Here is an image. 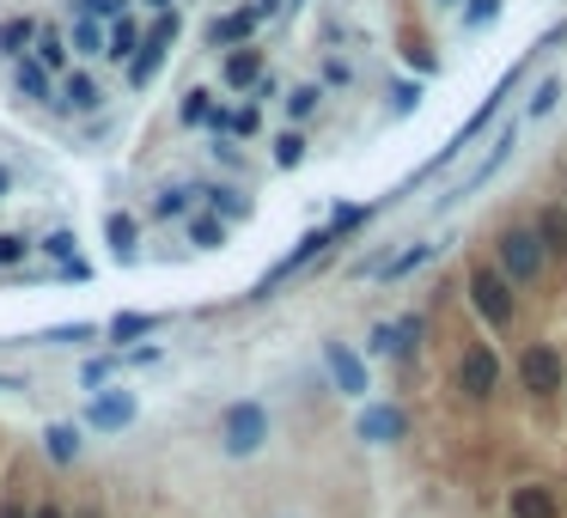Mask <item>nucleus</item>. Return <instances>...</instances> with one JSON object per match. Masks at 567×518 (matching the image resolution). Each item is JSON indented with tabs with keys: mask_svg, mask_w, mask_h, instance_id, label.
Wrapping results in <instances>:
<instances>
[{
	"mask_svg": "<svg viewBox=\"0 0 567 518\" xmlns=\"http://www.w3.org/2000/svg\"><path fill=\"white\" fill-rule=\"evenodd\" d=\"M117 366H122V360H86V366H79V385H86V390H105L110 385V378H117Z\"/></svg>",
	"mask_w": 567,
	"mask_h": 518,
	"instance_id": "nucleus-33",
	"label": "nucleus"
},
{
	"mask_svg": "<svg viewBox=\"0 0 567 518\" xmlns=\"http://www.w3.org/2000/svg\"><path fill=\"white\" fill-rule=\"evenodd\" d=\"M0 518H31V513H25V500H0Z\"/></svg>",
	"mask_w": 567,
	"mask_h": 518,
	"instance_id": "nucleus-46",
	"label": "nucleus"
},
{
	"mask_svg": "<svg viewBox=\"0 0 567 518\" xmlns=\"http://www.w3.org/2000/svg\"><path fill=\"white\" fill-rule=\"evenodd\" d=\"M561 208H567V201H561Z\"/></svg>",
	"mask_w": 567,
	"mask_h": 518,
	"instance_id": "nucleus-54",
	"label": "nucleus"
},
{
	"mask_svg": "<svg viewBox=\"0 0 567 518\" xmlns=\"http://www.w3.org/2000/svg\"><path fill=\"white\" fill-rule=\"evenodd\" d=\"M31 518H67V513H62V506H55V500H43V506H37V513H31Z\"/></svg>",
	"mask_w": 567,
	"mask_h": 518,
	"instance_id": "nucleus-47",
	"label": "nucleus"
},
{
	"mask_svg": "<svg viewBox=\"0 0 567 518\" xmlns=\"http://www.w3.org/2000/svg\"><path fill=\"white\" fill-rule=\"evenodd\" d=\"M519 378H525L531 397H555V390L567 385V360L555 342H531L525 354H519Z\"/></svg>",
	"mask_w": 567,
	"mask_h": 518,
	"instance_id": "nucleus-5",
	"label": "nucleus"
},
{
	"mask_svg": "<svg viewBox=\"0 0 567 518\" xmlns=\"http://www.w3.org/2000/svg\"><path fill=\"white\" fill-rule=\"evenodd\" d=\"M122 7H129V0H79V19H98V25H110V19H122Z\"/></svg>",
	"mask_w": 567,
	"mask_h": 518,
	"instance_id": "nucleus-36",
	"label": "nucleus"
},
{
	"mask_svg": "<svg viewBox=\"0 0 567 518\" xmlns=\"http://www.w3.org/2000/svg\"><path fill=\"white\" fill-rule=\"evenodd\" d=\"M458 390L470 403H489L494 390H501V354H494L489 342H470L464 348V360H458Z\"/></svg>",
	"mask_w": 567,
	"mask_h": 518,
	"instance_id": "nucleus-6",
	"label": "nucleus"
},
{
	"mask_svg": "<svg viewBox=\"0 0 567 518\" xmlns=\"http://www.w3.org/2000/svg\"><path fill=\"white\" fill-rule=\"evenodd\" d=\"M226 86H232V92H244V86H257L263 80V49H251V43H244V49H226Z\"/></svg>",
	"mask_w": 567,
	"mask_h": 518,
	"instance_id": "nucleus-17",
	"label": "nucleus"
},
{
	"mask_svg": "<svg viewBox=\"0 0 567 518\" xmlns=\"http://www.w3.org/2000/svg\"><path fill=\"white\" fill-rule=\"evenodd\" d=\"M299 159H305V134H299V129H287V134L275 141V165H281V172H293Z\"/></svg>",
	"mask_w": 567,
	"mask_h": 518,
	"instance_id": "nucleus-35",
	"label": "nucleus"
},
{
	"mask_svg": "<svg viewBox=\"0 0 567 518\" xmlns=\"http://www.w3.org/2000/svg\"><path fill=\"white\" fill-rule=\"evenodd\" d=\"M257 25H263V13H257V7H238V13H220L208 25V43L214 49H238V43L257 37Z\"/></svg>",
	"mask_w": 567,
	"mask_h": 518,
	"instance_id": "nucleus-12",
	"label": "nucleus"
},
{
	"mask_svg": "<svg viewBox=\"0 0 567 518\" xmlns=\"http://www.w3.org/2000/svg\"><path fill=\"white\" fill-rule=\"evenodd\" d=\"M531 232H537V244H543L549 263H567V208L561 201H543L537 220H531Z\"/></svg>",
	"mask_w": 567,
	"mask_h": 518,
	"instance_id": "nucleus-11",
	"label": "nucleus"
},
{
	"mask_svg": "<svg viewBox=\"0 0 567 518\" xmlns=\"http://www.w3.org/2000/svg\"><path fill=\"white\" fill-rule=\"evenodd\" d=\"M146 7H153V13H172V0H146Z\"/></svg>",
	"mask_w": 567,
	"mask_h": 518,
	"instance_id": "nucleus-49",
	"label": "nucleus"
},
{
	"mask_svg": "<svg viewBox=\"0 0 567 518\" xmlns=\"http://www.w3.org/2000/svg\"><path fill=\"white\" fill-rule=\"evenodd\" d=\"M7 189H13V177H7V172H0V196H7Z\"/></svg>",
	"mask_w": 567,
	"mask_h": 518,
	"instance_id": "nucleus-50",
	"label": "nucleus"
},
{
	"mask_svg": "<svg viewBox=\"0 0 567 518\" xmlns=\"http://www.w3.org/2000/svg\"><path fill=\"white\" fill-rule=\"evenodd\" d=\"M201 201V184H172V189H159L153 208H146V220H184V213H196Z\"/></svg>",
	"mask_w": 567,
	"mask_h": 518,
	"instance_id": "nucleus-16",
	"label": "nucleus"
},
{
	"mask_svg": "<svg viewBox=\"0 0 567 518\" xmlns=\"http://www.w3.org/2000/svg\"><path fill=\"white\" fill-rule=\"evenodd\" d=\"M134 415H141L134 390H92V403H86V427L92 433H122V427H134Z\"/></svg>",
	"mask_w": 567,
	"mask_h": 518,
	"instance_id": "nucleus-9",
	"label": "nucleus"
},
{
	"mask_svg": "<svg viewBox=\"0 0 567 518\" xmlns=\"http://www.w3.org/2000/svg\"><path fill=\"white\" fill-rule=\"evenodd\" d=\"M31 55H37V67H50V74H67V37H62L55 25H37Z\"/></svg>",
	"mask_w": 567,
	"mask_h": 518,
	"instance_id": "nucleus-18",
	"label": "nucleus"
},
{
	"mask_svg": "<svg viewBox=\"0 0 567 518\" xmlns=\"http://www.w3.org/2000/svg\"><path fill=\"white\" fill-rule=\"evenodd\" d=\"M177 117H184L189 129H196V122L208 129V122H214V98L201 92V86H189V92H184V104H177Z\"/></svg>",
	"mask_w": 567,
	"mask_h": 518,
	"instance_id": "nucleus-30",
	"label": "nucleus"
},
{
	"mask_svg": "<svg viewBox=\"0 0 567 518\" xmlns=\"http://www.w3.org/2000/svg\"><path fill=\"white\" fill-rule=\"evenodd\" d=\"M519 80H525V67H506V74H501V86H494V92L489 98H482V104H476L470 110V122H464V129L458 134H451V146H439V159L434 165H427V172H439V165H451V159H464V153H470V141H476V134H482V129H489V122L494 117H501V104H506V92H513V86Z\"/></svg>",
	"mask_w": 567,
	"mask_h": 518,
	"instance_id": "nucleus-4",
	"label": "nucleus"
},
{
	"mask_svg": "<svg viewBox=\"0 0 567 518\" xmlns=\"http://www.w3.org/2000/svg\"><path fill=\"white\" fill-rule=\"evenodd\" d=\"M67 49H74V55H105V25H98V19H74Z\"/></svg>",
	"mask_w": 567,
	"mask_h": 518,
	"instance_id": "nucleus-24",
	"label": "nucleus"
},
{
	"mask_svg": "<svg viewBox=\"0 0 567 518\" xmlns=\"http://www.w3.org/2000/svg\"><path fill=\"white\" fill-rule=\"evenodd\" d=\"M367 445H391V439H403L410 433V421H403V409H391V403H379V409H367L360 415V427H355Z\"/></svg>",
	"mask_w": 567,
	"mask_h": 518,
	"instance_id": "nucleus-13",
	"label": "nucleus"
},
{
	"mask_svg": "<svg viewBox=\"0 0 567 518\" xmlns=\"http://www.w3.org/2000/svg\"><path fill=\"white\" fill-rule=\"evenodd\" d=\"M263 439H269V409L263 403H232V409L220 415V452L226 458H257L263 452Z\"/></svg>",
	"mask_w": 567,
	"mask_h": 518,
	"instance_id": "nucleus-3",
	"label": "nucleus"
},
{
	"mask_svg": "<svg viewBox=\"0 0 567 518\" xmlns=\"http://www.w3.org/2000/svg\"><path fill=\"white\" fill-rule=\"evenodd\" d=\"M153 360H159L153 342H146V348H129V366H153Z\"/></svg>",
	"mask_w": 567,
	"mask_h": 518,
	"instance_id": "nucleus-45",
	"label": "nucleus"
},
{
	"mask_svg": "<svg viewBox=\"0 0 567 518\" xmlns=\"http://www.w3.org/2000/svg\"><path fill=\"white\" fill-rule=\"evenodd\" d=\"M110 244H117V263H134V239H141V227H134V213H110Z\"/></svg>",
	"mask_w": 567,
	"mask_h": 518,
	"instance_id": "nucleus-26",
	"label": "nucleus"
},
{
	"mask_svg": "<svg viewBox=\"0 0 567 518\" xmlns=\"http://www.w3.org/2000/svg\"><path fill=\"white\" fill-rule=\"evenodd\" d=\"M415 104H422V86H396V117H410Z\"/></svg>",
	"mask_w": 567,
	"mask_h": 518,
	"instance_id": "nucleus-42",
	"label": "nucleus"
},
{
	"mask_svg": "<svg viewBox=\"0 0 567 518\" xmlns=\"http://www.w3.org/2000/svg\"><path fill=\"white\" fill-rule=\"evenodd\" d=\"M324 366H330V378H336V390L342 397H367V360L355 354V348H342V342H324Z\"/></svg>",
	"mask_w": 567,
	"mask_h": 518,
	"instance_id": "nucleus-10",
	"label": "nucleus"
},
{
	"mask_svg": "<svg viewBox=\"0 0 567 518\" xmlns=\"http://www.w3.org/2000/svg\"><path fill=\"white\" fill-rule=\"evenodd\" d=\"M293 7H299V0H293Z\"/></svg>",
	"mask_w": 567,
	"mask_h": 518,
	"instance_id": "nucleus-53",
	"label": "nucleus"
},
{
	"mask_svg": "<svg viewBox=\"0 0 567 518\" xmlns=\"http://www.w3.org/2000/svg\"><path fill=\"white\" fill-rule=\"evenodd\" d=\"M513 141H519V134H513V129H506V134H501V141H494V153H489V159H482V165H470V172H464V177H458V184H451V189H446V196H439V201H434V213H446V208H458V201H470V196H476V189H482V184H489V177H494V172H501V165H506V159H513Z\"/></svg>",
	"mask_w": 567,
	"mask_h": 518,
	"instance_id": "nucleus-8",
	"label": "nucleus"
},
{
	"mask_svg": "<svg viewBox=\"0 0 567 518\" xmlns=\"http://www.w3.org/2000/svg\"><path fill=\"white\" fill-rule=\"evenodd\" d=\"M153 37L172 43V37H177V13H159V19H153Z\"/></svg>",
	"mask_w": 567,
	"mask_h": 518,
	"instance_id": "nucleus-44",
	"label": "nucleus"
},
{
	"mask_svg": "<svg viewBox=\"0 0 567 518\" xmlns=\"http://www.w3.org/2000/svg\"><path fill=\"white\" fill-rule=\"evenodd\" d=\"M464 293H470V311L489 323L494 335L513 330V318H519V293L506 287V275H501L494 263H476V268H470V280H464Z\"/></svg>",
	"mask_w": 567,
	"mask_h": 518,
	"instance_id": "nucleus-1",
	"label": "nucleus"
},
{
	"mask_svg": "<svg viewBox=\"0 0 567 518\" xmlns=\"http://www.w3.org/2000/svg\"><path fill=\"white\" fill-rule=\"evenodd\" d=\"M189 244H196V251H220V244H226V220H220V213H189Z\"/></svg>",
	"mask_w": 567,
	"mask_h": 518,
	"instance_id": "nucleus-22",
	"label": "nucleus"
},
{
	"mask_svg": "<svg viewBox=\"0 0 567 518\" xmlns=\"http://www.w3.org/2000/svg\"><path fill=\"white\" fill-rule=\"evenodd\" d=\"M79 335H98L92 323H55V330H43V342H79Z\"/></svg>",
	"mask_w": 567,
	"mask_h": 518,
	"instance_id": "nucleus-41",
	"label": "nucleus"
},
{
	"mask_svg": "<svg viewBox=\"0 0 567 518\" xmlns=\"http://www.w3.org/2000/svg\"><path fill=\"white\" fill-rule=\"evenodd\" d=\"M134 49H141V37H134V19H129V13L110 19V25H105V55H110V62H129Z\"/></svg>",
	"mask_w": 567,
	"mask_h": 518,
	"instance_id": "nucleus-21",
	"label": "nucleus"
},
{
	"mask_svg": "<svg viewBox=\"0 0 567 518\" xmlns=\"http://www.w3.org/2000/svg\"><path fill=\"white\" fill-rule=\"evenodd\" d=\"M281 104H287V122H305L317 104H324V92H317V86H293V92L281 98Z\"/></svg>",
	"mask_w": 567,
	"mask_h": 518,
	"instance_id": "nucleus-31",
	"label": "nucleus"
},
{
	"mask_svg": "<svg viewBox=\"0 0 567 518\" xmlns=\"http://www.w3.org/2000/svg\"><path fill=\"white\" fill-rule=\"evenodd\" d=\"M367 354H391V323H379V330H372V342H367Z\"/></svg>",
	"mask_w": 567,
	"mask_h": 518,
	"instance_id": "nucleus-43",
	"label": "nucleus"
},
{
	"mask_svg": "<svg viewBox=\"0 0 567 518\" xmlns=\"http://www.w3.org/2000/svg\"><path fill=\"white\" fill-rule=\"evenodd\" d=\"M201 201H208L220 220H244V213H251V201L238 196V189H201Z\"/></svg>",
	"mask_w": 567,
	"mask_h": 518,
	"instance_id": "nucleus-27",
	"label": "nucleus"
},
{
	"mask_svg": "<svg viewBox=\"0 0 567 518\" xmlns=\"http://www.w3.org/2000/svg\"><path fill=\"white\" fill-rule=\"evenodd\" d=\"M43 251H50L55 256V263H79V256H74V232H50V239H43Z\"/></svg>",
	"mask_w": 567,
	"mask_h": 518,
	"instance_id": "nucleus-38",
	"label": "nucleus"
},
{
	"mask_svg": "<svg viewBox=\"0 0 567 518\" xmlns=\"http://www.w3.org/2000/svg\"><path fill=\"white\" fill-rule=\"evenodd\" d=\"M324 86H342L348 92V86H355V67H348L342 55H330V62H324Z\"/></svg>",
	"mask_w": 567,
	"mask_h": 518,
	"instance_id": "nucleus-40",
	"label": "nucleus"
},
{
	"mask_svg": "<svg viewBox=\"0 0 567 518\" xmlns=\"http://www.w3.org/2000/svg\"><path fill=\"white\" fill-rule=\"evenodd\" d=\"M19 92H25V98H55V74H50V67H37V62H25V67H19Z\"/></svg>",
	"mask_w": 567,
	"mask_h": 518,
	"instance_id": "nucleus-29",
	"label": "nucleus"
},
{
	"mask_svg": "<svg viewBox=\"0 0 567 518\" xmlns=\"http://www.w3.org/2000/svg\"><path fill=\"white\" fill-rule=\"evenodd\" d=\"M494 13H501V0H476L470 13H464V31H482V25H494Z\"/></svg>",
	"mask_w": 567,
	"mask_h": 518,
	"instance_id": "nucleus-39",
	"label": "nucleus"
},
{
	"mask_svg": "<svg viewBox=\"0 0 567 518\" xmlns=\"http://www.w3.org/2000/svg\"><path fill=\"white\" fill-rule=\"evenodd\" d=\"M31 37H37V25H31V19H7V25H0V55H19Z\"/></svg>",
	"mask_w": 567,
	"mask_h": 518,
	"instance_id": "nucleus-32",
	"label": "nucleus"
},
{
	"mask_svg": "<svg viewBox=\"0 0 567 518\" xmlns=\"http://www.w3.org/2000/svg\"><path fill=\"white\" fill-rule=\"evenodd\" d=\"M439 7H451V0H439Z\"/></svg>",
	"mask_w": 567,
	"mask_h": 518,
	"instance_id": "nucleus-52",
	"label": "nucleus"
},
{
	"mask_svg": "<svg viewBox=\"0 0 567 518\" xmlns=\"http://www.w3.org/2000/svg\"><path fill=\"white\" fill-rule=\"evenodd\" d=\"M324 251H330V227H317V232H305V239L293 244V251L281 256V263L269 268V275L257 280V287H251V299H269V293H275L281 280H293V275H299V268H312V263H317V256H324Z\"/></svg>",
	"mask_w": 567,
	"mask_h": 518,
	"instance_id": "nucleus-7",
	"label": "nucleus"
},
{
	"mask_svg": "<svg viewBox=\"0 0 567 518\" xmlns=\"http://www.w3.org/2000/svg\"><path fill=\"white\" fill-rule=\"evenodd\" d=\"M31 256V244L19 239V232H0V268H19Z\"/></svg>",
	"mask_w": 567,
	"mask_h": 518,
	"instance_id": "nucleus-37",
	"label": "nucleus"
},
{
	"mask_svg": "<svg viewBox=\"0 0 567 518\" xmlns=\"http://www.w3.org/2000/svg\"><path fill=\"white\" fill-rule=\"evenodd\" d=\"M62 104L67 110H98V104H105V92H98L92 74H62Z\"/></svg>",
	"mask_w": 567,
	"mask_h": 518,
	"instance_id": "nucleus-20",
	"label": "nucleus"
},
{
	"mask_svg": "<svg viewBox=\"0 0 567 518\" xmlns=\"http://www.w3.org/2000/svg\"><path fill=\"white\" fill-rule=\"evenodd\" d=\"M494 268L506 275V287H537L543 280V268H549V256H543V244H537V232L531 227H506L501 239H494Z\"/></svg>",
	"mask_w": 567,
	"mask_h": 518,
	"instance_id": "nucleus-2",
	"label": "nucleus"
},
{
	"mask_svg": "<svg viewBox=\"0 0 567 518\" xmlns=\"http://www.w3.org/2000/svg\"><path fill=\"white\" fill-rule=\"evenodd\" d=\"M422 335H427V318H422V311H403V318L391 323V360H396V354H410Z\"/></svg>",
	"mask_w": 567,
	"mask_h": 518,
	"instance_id": "nucleus-23",
	"label": "nucleus"
},
{
	"mask_svg": "<svg viewBox=\"0 0 567 518\" xmlns=\"http://www.w3.org/2000/svg\"><path fill=\"white\" fill-rule=\"evenodd\" d=\"M561 104V80H543L537 92H531V104H525V117L537 122V117H549V110Z\"/></svg>",
	"mask_w": 567,
	"mask_h": 518,
	"instance_id": "nucleus-34",
	"label": "nucleus"
},
{
	"mask_svg": "<svg viewBox=\"0 0 567 518\" xmlns=\"http://www.w3.org/2000/svg\"><path fill=\"white\" fill-rule=\"evenodd\" d=\"M257 13H263V19H269V13H281V0H257Z\"/></svg>",
	"mask_w": 567,
	"mask_h": 518,
	"instance_id": "nucleus-48",
	"label": "nucleus"
},
{
	"mask_svg": "<svg viewBox=\"0 0 567 518\" xmlns=\"http://www.w3.org/2000/svg\"><path fill=\"white\" fill-rule=\"evenodd\" d=\"M434 251H439V244H410L403 256H391V263H384V280H403V275H415V268H422Z\"/></svg>",
	"mask_w": 567,
	"mask_h": 518,
	"instance_id": "nucleus-28",
	"label": "nucleus"
},
{
	"mask_svg": "<svg viewBox=\"0 0 567 518\" xmlns=\"http://www.w3.org/2000/svg\"><path fill=\"white\" fill-rule=\"evenodd\" d=\"M513 518H561V500H555V488H543V482H519Z\"/></svg>",
	"mask_w": 567,
	"mask_h": 518,
	"instance_id": "nucleus-15",
	"label": "nucleus"
},
{
	"mask_svg": "<svg viewBox=\"0 0 567 518\" xmlns=\"http://www.w3.org/2000/svg\"><path fill=\"white\" fill-rule=\"evenodd\" d=\"M43 452H50L55 458V464H74V458H79V427H50V433H43Z\"/></svg>",
	"mask_w": 567,
	"mask_h": 518,
	"instance_id": "nucleus-25",
	"label": "nucleus"
},
{
	"mask_svg": "<svg viewBox=\"0 0 567 518\" xmlns=\"http://www.w3.org/2000/svg\"><path fill=\"white\" fill-rule=\"evenodd\" d=\"M159 318L153 311H117V318L105 323V342H141V335H153Z\"/></svg>",
	"mask_w": 567,
	"mask_h": 518,
	"instance_id": "nucleus-19",
	"label": "nucleus"
},
{
	"mask_svg": "<svg viewBox=\"0 0 567 518\" xmlns=\"http://www.w3.org/2000/svg\"><path fill=\"white\" fill-rule=\"evenodd\" d=\"M0 390H7V378H0Z\"/></svg>",
	"mask_w": 567,
	"mask_h": 518,
	"instance_id": "nucleus-51",
	"label": "nucleus"
},
{
	"mask_svg": "<svg viewBox=\"0 0 567 518\" xmlns=\"http://www.w3.org/2000/svg\"><path fill=\"white\" fill-rule=\"evenodd\" d=\"M165 49H172L165 37H146L141 49L129 55V86H134V92H146V86L159 80V67H165Z\"/></svg>",
	"mask_w": 567,
	"mask_h": 518,
	"instance_id": "nucleus-14",
	"label": "nucleus"
}]
</instances>
